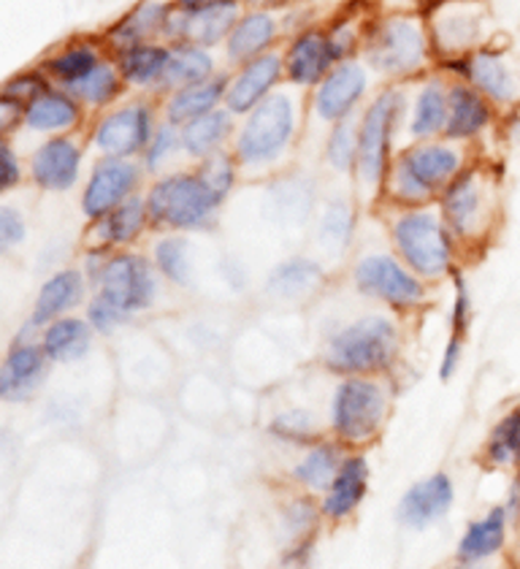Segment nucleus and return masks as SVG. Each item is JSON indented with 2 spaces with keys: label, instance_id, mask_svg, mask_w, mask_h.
<instances>
[{
  "label": "nucleus",
  "instance_id": "obj_1",
  "mask_svg": "<svg viewBox=\"0 0 520 569\" xmlns=\"http://www.w3.org/2000/svg\"><path fill=\"white\" fill-rule=\"evenodd\" d=\"M217 207H220V198L212 193L201 174L166 177L147 196L150 220L173 231L207 228Z\"/></svg>",
  "mask_w": 520,
  "mask_h": 569
},
{
  "label": "nucleus",
  "instance_id": "obj_2",
  "mask_svg": "<svg viewBox=\"0 0 520 569\" xmlns=\"http://www.w3.org/2000/svg\"><path fill=\"white\" fill-rule=\"evenodd\" d=\"M296 131V109L284 92H271L247 117L237 139V158L241 166H266L288 150Z\"/></svg>",
  "mask_w": 520,
  "mask_h": 569
},
{
  "label": "nucleus",
  "instance_id": "obj_3",
  "mask_svg": "<svg viewBox=\"0 0 520 569\" xmlns=\"http://www.w3.org/2000/svg\"><path fill=\"white\" fill-rule=\"evenodd\" d=\"M396 329L386 318H363L347 326L331 339L328 363L337 372H374L382 369L396 352Z\"/></svg>",
  "mask_w": 520,
  "mask_h": 569
},
{
  "label": "nucleus",
  "instance_id": "obj_4",
  "mask_svg": "<svg viewBox=\"0 0 520 569\" xmlns=\"http://www.w3.org/2000/svg\"><path fill=\"white\" fill-rule=\"evenodd\" d=\"M401 258L423 277H439L450 269V239L431 212H410L393 226Z\"/></svg>",
  "mask_w": 520,
  "mask_h": 569
},
{
  "label": "nucleus",
  "instance_id": "obj_5",
  "mask_svg": "<svg viewBox=\"0 0 520 569\" xmlns=\"http://www.w3.org/2000/svg\"><path fill=\"white\" fill-rule=\"evenodd\" d=\"M461 158L448 147H418L404 152L396 163L393 188L404 201H423L444 182L456 179Z\"/></svg>",
  "mask_w": 520,
  "mask_h": 569
},
{
  "label": "nucleus",
  "instance_id": "obj_6",
  "mask_svg": "<svg viewBox=\"0 0 520 569\" xmlns=\"http://www.w3.org/2000/svg\"><path fill=\"white\" fill-rule=\"evenodd\" d=\"M404 103H401L399 92H382L374 103H371L367 114H363L361 128H358V171L367 184H377L386 177L388 166V147L390 136H393L396 117Z\"/></svg>",
  "mask_w": 520,
  "mask_h": 569
},
{
  "label": "nucleus",
  "instance_id": "obj_7",
  "mask_svg": "<svg viewBox=\"0 0 520 569\" xmlns=\"http://www.w3.org/2000/svg\"><path fill=\"white\" fill-rule=\"evenodd\" d=\"M386 416V396L374 382L347 380L333 399V429L342 439L363 442L380 429Z\"/></svg>",
  "mask_w": 520,
  "mask_h": 569
},
{
  "label": "nucleus",
  "instance_id": "obj_8",
  "mask_svg": "<svg viewBox=\"0 0 520 569\" xmlns=\"http://www.w3.org/2000/svg\"><path fill=\"white\" fill-rule=\"evenodd\" d=\"M98 296L109 299L126 315L141 312L152 305L154 280L150 263L139 256H117L103 263L98 274Z\"/></svg>",
  "mask_w": 520,
  "mask_h": 569
},
{
  "label": "nucleus",
  "instance_id": "obj_9",
  "mask_svg": "<svg viewBox=\"0 0 520 569\" xmlns=\"http://www.w3.org/2000/svg\"><path fill=\"white\" fill-rule=\"evenodd\" d=\"M369 60L388 73L418 71L426 60V39L420 24L414 20H401V17L382 22V28L371 39Z\"/></svg>",
  "mask_w": 520,
  "mask_h": 569
},
{
  "label": "nucleus",
  "instance_id": "obj_10",
  "mask_svg": "<svg viewBox=\"0 0 520 569\" xmlns=\"http://www.w3.org/2000/svg\"><path fill=\"white\" fill-rule=\"evenodd\" d=\"M356 284L363 293L388 301L393 307H412L423 299V284L388 256L363 258L356 266Z\"/></svg>",
  "mask_w": 520,
  "mask_h": 569
},
{
  "label": "nucleus",
  "instance_id": "obj_11",
  "mask_svg": "<svg viewBox=\"0 0 520 569\" xmlns=\"http://www.w3.org/2000/svg\"><path fill=\"white\" fill-rule=\"evenodd\" d=\"M152 111L144 103L117 109L96 128V144L107 158H133L152 141Z\"/></svg>",
  "mask_w": 520,
  "mask_h": 569
},
{
  "label": "nucleus",
  "instance_id": "obj_12",
  "mask_svg": "<svg viewBox=\"0 0 520 569\" xmlns=\"http://www.w3.org/2000/svg\"><path fill=\"white\" fill-rule=\"evenodd\" d=\"M139 184V169L126 158H107L96 166L87 182L82 209L90 220H103L126 203Z\"/></svg>",
  "mask_w": 520,
  "mask_h": 569
},
{
  "label": "nucleus",
  "instance_id": "obj_13",
  "mask_svg": "<svg viewBox=\"0 0 520 569\" xmlns=\"http://www.w3.org/2000/svg\"><path fill=\"white\" fill-rule=\"evenodd\" d=\"M367 92V71L358 63H339L318 84L314 109L328 122H342Z\"/></svg>",
  "mask_w": 520,
  "mask_h": 569
},
{
  "label": "nucleus",
  "instance_id": "obj_14",
  "mask_svg": "<svg viewBox=\"0 0 520 569\" xmlns=\"http://www.w3.org/2000/svg\"><path fill=\"white\" fill-rule=\"evenodd\" d=\"M282 58L274 52L260 54V58L250 60V63L237 73V79L228 82V111H231V114H247V111L256 109L260 101H266V98L271 96V88L277 84V79L282 77Z\"/></svg>",
  "mask_w": 520,
  "mask_h": 569
},
{
  "label": "nucleus",
  "instance_id": "obj_15",
  "mask_svg": "<svg viewBox=\"0 0 520 569\" xmlns=\"http://www.w3.org/2000/svg\"><path fill=\"white\" fill-rule=\"evenodd\" d=\"M339 60L337 47H333L331 36L309 30L301 33L288 49L284 58V71H288L290 82L309 88V84H320L331 73L333 63Z\"/></svg>",
  "mask_w": 520,
  "mask_h": 569
},
{
  "label": "nucleus",
  "instance_id": "obj_16",
  "mask_svg": "<svg viewBox=\"0 0 520 569\" xmlns=\"http://www.w3.org/2000/svg\"><path fill=\"white\" fill-rule=\"evenodd\" d=\"M82 152L71 139H52L30 160V174L43 190H68L77 184Z\"/></svg>",
  "mask_w": 520,
  "mask_h": 569
},
{
  "label": "nucleus",
  "instance_id": "obj_17",
  "mask_svg": "<svg viewBox=\"0 0 520 569\" xmlns=\"http://www.w3.org/2000/svg\"><path fill=\"white\" fill-rule=\"evenodd\" d=\"M239 22V0H217V3L207 6V9H198L184 14L179 20L177 36L184 39V44L196 47H214L217 41H222L226 36L233 33Z\"/></svg>",
  "mask_w": 520,
  "mask_h": 569
},
{
  "label": "nucleus",
  "instance_id": "obj_18",
  "mask_svg": "<svg viewBox=\"0 0 520 569\" xmlns=\"http://www.w3.org/2000/svg\"><path fill=\"white\" fill-rule=\"evenodd\" d=\"M453 505V486L444 475H433V478H426L414 482L410 491L404 493L399 507L401 521L407 526H429L444 516Z\"/></svg>",
  "mask_w": 520,
  "mask_h": 569
},
{
  "label": "nucleus",
  "instance_id": "obj_19",
  "mask_svg": "<svg viewBox=\"0 0 520 569\" xmlns=\"http://www.w3.org/2000/svg\"><path fill=\"white\" fill-rule=\"evenodd\" d=\"M43 348L30 342L14 345L0 372V393L6 399H28L43 380Z\"/></svg>",
  "mask_w": 520,
  "mask_h": 569
},
{
  "label": "nucleus",
  "instance_id": "obj_20",
  "mask_svg": "<svg viewBox=\"0 0 520 569\" xmlns=\"http://www.w3.org/2000/svg\"><path fill=\"white\" fill-rule=\"evenodd\" d=\"M84 293V277L79 271L68 269V271H58L54 277H49L43 282V288L39 290V299H36V309H33V320L30 326H47L52 320H58L66 309L77 307L82 301Z\"/></svg>",
  "mask_w": 520,
  "mask_h": 569
},
{
  "label": "nucleus",
  "instance_id": "obj_21",
  "mask_svg": "<svg viewBox=\"0 0 520 569\" xmlns=\"http://www.w3.org/2000/svg\"><path fill=\"white\" fill-rule=\"evenodd\" d=\"M467 77L477 90L497 103H510L518 96V82L512 68L497 52H477L467 63Z\"/></svg>",
  "mask_w": 520,
  "mask_h": 569
},
{
  "label": "nucleus",
  "instance_id": "obj_22",
  "mask_svg": "<svg viewBox=\"0 0 520 569\" xmlns=\"http://www.w3.org/2000/svg\"><path fill=\"white\" fill-rule=\"evenodd\" d=\"M448 101L450 111L444 133H448L450 139H469V136H477L488 122H491V107H488L486 96L477 88L456 84V88L448 92Z\"/></svg>",
  "mask_w": 520,
  "mask_h": 569
},
{
  "label": "nucleus",
  "instance_id": "obj_23",
  "mask_svg": "<svg viewBox=\"0 0 520 569\" xmlns=\"http://www.w3.org/2000/svg\"><path fill=\"white\" fill-rule=\"evenodd\" d=\"M274 39V17L266 14V11H252V14L241 17L237 28H233V33L228 36V58H231L233 63H250V60L260 58Z\"/></svg>",
  "mask_w": 520,
  "mask_h": 569
},
{
  "label": "nucleus",
  "instance_id": "obj_24",
  "mask_svg": "<svg viewBox=\"0 0 520 569\" xmlns=\"http://www.w3.org/2000/svg\"><path fill=\"white\" fill-rule=\"evenodd\" d=\"M214 71L212 54L203 47L196 44H177L171 49L169 66H166L163 79H160V88L166 90H184L193 88V84L209 82Z\"/></svg>",
  "mask_w": 520,
  "mask_h": 569
},
{
  "label": "nucleus",
  "instance_id": "obj_25",
  "mask_svg": "<svg viewBox=\"0 0 520 569\" xmlns=\"http://www.w3.org/2000/svg\"><path fill=\"white\" fill-rule=\"evenodd\" d=\"M228 82L226 79H209V82L193 84V88L177 90L171 96L169 107H166V114H169V122L173 126H190L198 117L212 114L217 103L226 98Z\"/></svg>",
  "mask_w": 520,
  "mask_h": 569
},
{
  "label": "nucleus",
  "instance_id": "obj_26",
  "mask_svg": "<svg viewBox=\"0 0 520 569\" xmlns=\"http://www.w3.org/2000/svg\"><path fill=\"white\" fill-rule=\"evenodd\" d=\"M367 480H369V467L363 459H347L339 469V475L331 482V491H328L323 510L331 518H344L361 505L363 493H367Z\"/></svg>",
  "mask_w": 520,
  "mask_h": 569
},
{
  "label": "nucleus",
  "instance_id": "obj_27",
  "mask_svg": "<svg viewBox=\"0 0 520 569\" xmlns=\"http://www.w3.org/2000/svg\"><path fill=\"white\" fill-rule=\"evenodd\" d=\"M480 203H482V190H480V182H477L474 171H467V174L453 179L442 198L444 218H448L450 228H453L456 233L472 231L477 222V212H480Z\"/></svg>",
  "mask_w": 520,
  "mask_h": 569
},
{
  "label": "nucleus",
  "instance_id": "obj_28",
  "mask_svg": "<svg viewBox=\"0 0 520 569\" xmlns=\"http://www.w3.org/2000/svg\"><path fill=\"white\" fill-rule=\"evenodd\" d=\"M79 120V107L71 96L66 92H52L47 90L43 96L36 98L28 107V114H24V122L28 128L41 133L52 131H68V128L77 126Z\"/></svg>",
  "mask_w": 520,
  "mask_h": 569
},
{
  "label": "nucleus",
  "instance_id": "obj_29",
  "mask_svg": "<svg viewBox=\"0 0 520 569\" xmlns=\"http://www.w3.org/2000/svg\"><path fill=\"white\" fill-rule=\"evenodd\" d=\"M171 49L160 44H136L122 49L120 54V73L130 84H160L166 66H169Z\"/></svg>",
  "mask_w": 520,
  "mask_h": 569
},
{
  "label": "nucleus",
  "instance_id": "obj_30",
  "mask_svg": "<svg viewBox=\"0 0 520 569\" xmlns=\"http://www.w3.org/2000/svg\"><path fill=\"white\" fill-rule=\"evenodd\" d=\"M166 14H169V11H166V6L160 3V0H144V3L136 6L126 20L111 30V39H114V44L122 49L144 44L152 33H158L160 28L169 24V17Z\"/></svg>",
  "mask_w": 520,
  "mask_h": 569
},
{
  "label": "nucleus",
  "instance_id": "obj_31",
  "mask_svg": "<svg viewBox=\"0 0 520 569\" xmlns=\"http://www.w3.org/2000/svg\"><path fill=\"white\" fill-rule=\"evenodd\" d=\"M231 131H233L231 111L214 109L212 114L198 117L196 122L184 126L182 150L193 154V158H209V154H214L217 147L222 144V139H226Z\"/></svg>",
  "mask_w": 520,
  "mask_h": 569
},
{
  "label": "nucleus",
  "instance_id": "obj_32",
  "mask_svg": "<svg viewBox=\"0 0 520 569\" xmlns=\"http://www.w3.org/2000/svg\"><path fill=\"white\" fill-rule=\"evenodd\" d=\"M41 348L47 358L52 361H77L90 348V326L82 320H54L47 331H43Z\"/></svg>",
  "mask_w": 520,
  "mask_h": 569
},
{
  "label": "nucleus",
  "instance_id": "obj_33",
  "mask_svg": "<svg viewBox=\"0 0 520 569\" xmlns=\"http://www.w3.org/2000/svg\"><path fill=\"white\" fill-rule=\"evenodd\" d=\"M320 277H323V271L318 263L307 261V258H290L288 263L271 271L269 290L277 299H301L318 288Z\"/></svg>",
  "mask_w": 520,
  "mask_h": 569
},
{
  "label": "nucleus",
  "instance_id": "obj_34",
  "mask_svg": "<svg viewBox=\"0 0 520 569\" xmlns=\"http://www.w3.org/2000/svg\"><path fill=\"white\" fill-rule=\"evenodd\" d=\"M504 529H507V512L504 507H497V510L488 512L482 521L469 526L467 537L461 542V556L463 559H486V556L497 553L504 542Z\"/></svg>",
  "mask_w": 520,
  "mask_h": 569
},
{
  "label": "nucleus",
  "instance_id": "obj_35",
  "mask_svg": "<svg viewBox=\"0 0 520 569\" xmlns=\"http://www.w3.org/2000/svg\"><path fill=\"white\" fill-rule=\"evenodd\" d=\"M448 111L450 101L448 92L442 90V84L431 82L420 90L418 103H414V117H412V133L414 136H433L444 131L448 126Z\"/></svg>",
  "mask_w": 520,
  "mask_h": 569
},
{
  "label": "nucleus",
  "instance_id": "obj_36",
  "mask_svg": "<svg viewBox=\"0 0 520 569\" xmlns=\"http://www.w3.org/2000/svg\"><path fill=\"white\" fill-rule=\"evenodd\" d=\"M150 220V209H147V201H139V198H128L126 203L114 209V212L107 214L101 222L103 237L107 241H114V244H126V241H133L144 228V222Z\"/></svg>",
  "mask_w": 520,
  "mask_h": 569
},
{
  "label": "nucleus",
  "instance_id": "obj_37",
  "mask_svg": "<svg viewBox=\"0 0 520 569\" xmlns=\"http://www.w3.org/2000/svg\"><path fill=\"white\" fill-rule=\"evenodd\" d=\"M120 77L122 73H117L109 63H98L87 77L68 84V90L82 98V101L92 103V107H103L120 92Z\"/></svg>",
  "mask_w": 520,
  "mask_h": 569
},
{
  "label": "nucleus",
  "instance_id": "obj_38",
  "mask_svg": "<svg viewBox=\"0 0 520 569\" xmlns=\"http://www.w3.org/2000/svg\"><path fill=\"white\" fill-rule=\"evenodd\" d=\"M488 459L497 467L520 463V407L507 412L488 439Z\"/></svg>",
  "mask_w": 520,
  "mask_h": 569
},
{
  "label": "nucleus",
  "instance_id": "obj_39",
  "mask_svg": "<svg viewBox=\"0 0 520 569\" xmlns=\"http://www.w3.org/2000/svg\"><path fill=\"white\" fill-rule=\"evenodd\" d=\"M342 463H339V450L333 445H320L312 453L296 467V480L309 488H326L331 486L333 478L339 475Z\"/></svg>",
  "mask_w": 520,
  "mask_h": 569
},
{
  "label": "nucleus",
  "instance_id": "obj_40",
  "mask_svg": "<svg viewBox=\"0 0 520 569\" xmlns=\"http://www.w3.org/2000/svg\"><path fill=\"white\" fill-rule=\"evenodd\" d=\"M477 28H480V22H477L474 14H463L461 9H450L448 14H442L437 20L439 47L450 49V52L453 49L458 52L463 47H472Z\"/></svg>",
  "mask_w": 520,
  "mask_h": 569
},
{
  "label": "nucleus",
  "instance_id": "obj_41",
  "mask_svg": "<svg viewBox=\"0 0 520 569\" xmlns=\"http://www.w3.org/2000/svg\"><path fill=\"white\" fill-rule=\"evenodd\" d=\"M98 63H101V60H98L96 49L82 44V47H71L66 49V52H60L58 58L49 60L47 68L54 73V77L63 79L66 84H71L77 82V79L87 77V73H90Z\"/></svg>",
  "mask_w": 520,
  "mask_h": 569
},
{
  "label": "nucleus",
  "instance_id": "obj_42",
  "mask_svg": "<svg viewBox=\"0 0 520 569\" xmlns=\"http://www.w3.org/2000/svg\"><path fill=\"white\" fill-rule=\"evenodd\" d=\"M154 263L169 277L171 282L188 284L190 282V261H188V241L184 239H163L154 247Z\"/></svg>",
  "mask_w": 520,
  "mask_h": 569
},
{
  "label": "nucleus",
  "instance_id": "obj_43",
  "mask_svg": "<svg viewBox=\"0 0 520 569\" xmlns=\"http://www.w3.org/2000/svg\"><path fill=\"white\" fill-rule=\"evenodd\" d=\"M358 133L350 122H339L328 136V160H331L337 169H350L352 163H358Z\"/></svg>",
  "mask_w": 520,
  "mask_h": 569
},
{
  "label": "nucleus",
  "instance_id": "obj_44",
  "mask_svg": "<svg viewBox=\"0 0 520 569\" xmlns=\"http://www.w3.org/2000/svg\"><path fill=\"white\" fill-rule=\"evenodd\" d=\"M198 174H201L203 182L212 188V193L220 198V203H222V198L228 196V190L233 188V179H237V171H233V160L228 158V154H222V152L209 154V158L203 160V166H201V171H198Z\"/></svg>",
  "mask_w": 520,
  "mask_h": 569
},
{
  "label": "nucleus",
  "instance_id": "obj_45",
  "mask_svg": "<svg viewBox=\"0 0 520 569\" xmlns=\"http://www.w3.org/2000/svg\"><path fill=\"white\" fill-rule=\"evenodd\" d=\"M177 147H182V133H177V126L169 122V126L158 128L152 136L150 147H147V166H150L152 171L160 169V166L177 152Z\"/></svg>",
  "mask_w": 520,
  "mask_h": 569
},
{
  "label": "nucleus",
  "instance_id": "obj_46",
  "mask_svg": "<svg viewBox=\"0 0 520 569\" xmlns=\"http://www.w3.org/2000/svg\"><path fill=\"white\" fill-rule=\"evenodd\" d=\"M47 92V82L39 77V73H22V77L11 79L9 84L3 88L6 98H14V101H22L24 107L36 101V98Z\"/></svg>",
  "mask_w": 520,
  "mask_h": 569
},
{
  "label": "nucleus",
  "instance_id": "obj_47",
  "mask_svg": "<svg viewBox=\"0 0 520 569\" xmlns=\"http://www.w3.org/2000/svg\"><path fill=\"white\" fill-rule=\"evenodd\" d=\"M87 318H90V326H96L98 331H109L114 329V326H120L122 320H128L130 315L122 312L117 305H111V301L103 299V296H96L90 309H87Z\"/></svg>",
  "mask_w": 520,
  "mask_h": 569
},
{
  "label": "nucleus",
  "instance_id": "obj_48",
  "mask_svg": "<svg viewBox=\"0 0 520 569\" xmlns=\"http://www.w3.org/2000/svg\"><path fill=\"white\" fill-rule=\"evenodd\" d=\"M274 431L277 437H288V439H307L312 435V420H309L307 412L293 410V412H284L274 420Z\"/></svg>",
  "mask_w": 520,
  "mask_h": 569
},
{
  "label": "nucleus",
  "instance_id": "obj_49",
  "mask_svg": "<svg viewBox=\"0 0 520 569\" xmlns=\"http://www.w3.org/2000/svg\"><path fill=\"white\" fill-rule=\"evenodd\" d=\"M22 239H24L22 214L17 212V209L3 207L0 209V244H3V250H9V247L20 244Z\"/></svg>",
  "mask_w": 520,
  "mask_h": 569
},
{
  "label": "nucleus",
  "instance_id": "obj_50",
  "mask_svg": "<svg viewBox=\"0 0 520 569\" xmlns=\"http://www.w3.org/2000/svg\"><path fill=\"white\" fill-rule=\"evenodd\" d=\"M0 152H3V179H0V188L9 190L11 184L20 182V163H17L14 152H11L9 147H3Z\"/></svg>",
  "mask_w": 520,
  "mask_h": 569
},
{
  "label": "nucleus",
  "instance_id": "obj_51",
  "mask_svg": "<svg viewBox=\"0 0 520 569\" xmlns=\"http://www.w3.org/2000/svg\"><path fill=\"white\" fill-rule=\"evenodd\" d=\"M212 3H217V0H177V6L184 11V14H190V11H198V9H207V6Z\"/></svg>",
  "mask_w": 520,
  "mask_h": 569
}]
</instances>
